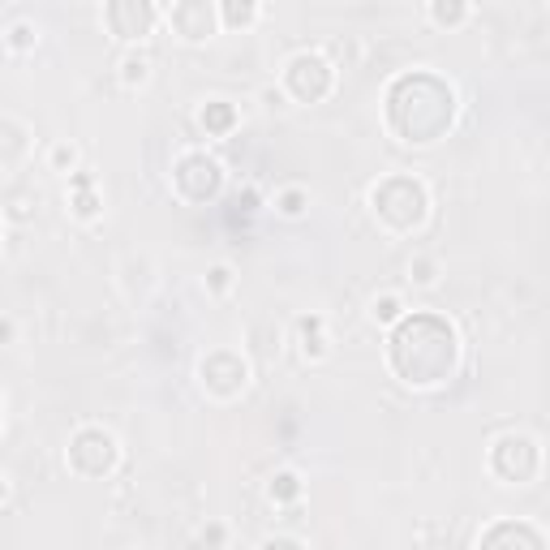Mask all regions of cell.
Returning a JSON list of instances; mask_svg holds the SVG:
<instances>
[{"instance_id":"obj_1","label":"cell","mask_w":550,"mask_h":550,"mask_svg":"<svg viewBox=\"0 0 550 550\" xmlns=\"http://www.w3.org/2000/svg\"><path fill=\"white\" fill-rule=\"evenodd\" d=\"M387 366L404 387L430 392V387L452 383V374L460 366V336L456 327L439 314L413 310L387 336Z\"/></svg>"},{"instance_id":"obj_2","label":"cell","mask_w":550,"mask_h":550,"mask_svg":"<svg viewBox=\"0 0 550 550\" xmlns=\"http://www.w3.org/2000/svg\"><path fill=\"white\" fill-rule=\"evenodd\" d=\"M383 117L404 147H430L456 125V91L430 69H413L387 86Z\"/></svg>"},{"instance_id":"obj_3","label":"cell","mask_w":550,"mask_h":550,"mask_svg":"<svg viewBox=\"0 0 550 550\" xmlns=\"http://www.w3.org/2000/svg\"><path fill=\"white\" fill-rule=\"evenodd\" d=\"M370 215L379 220L383 233L413 237L430 220V190L413 172H392V177L370 185Z\"/></svg>"},{"instance_id":"obj_4","label":"cell","mask_w":550,"mask_h":550,"mask_svg":"<svg viewBox=\"0 0 550 550\" xmlns=\"http://www.w3.org/2000/svg\"><path fill=\"white\" fill-rule=\"evenodd\" d=\"M340 82V69L331 65L327 52L318 48H301L284 61V74H280V91L293 95L297 104H323V99H331V91H336Z\"/></svg>"},{"instance_id":"obj_5","label":"cell","mask_w":550,"mask_h":550,"mask_svg":"<svg viewBox=\"0 0 550 550\" xmlns=\"http://www.w3.org/2000/svg\"><path fill=\"white\" fill-rule=\"evenodd\" d=\"M542 443L525 430H508L490 443L486 452V469L499 477L503 486H533V477L542 473Z\"/></svg>"},{"instance_id":"obj_6","label":"cell","mask_w":550,"mask_h":550,"mask_svg":"<svg viewBox=\"0 0 550 550\" xmlns=\"http://www.w3.org/2000/svg\"><path fill=\"white\" fill-rule=\"evenodd\" d=\"M65 465L74 469L86 482H104V477L117 473L121 465V443L117 434L104 430V426H82L74 430V439L65 447Z\"/></svg>"},{"instance_id":"obj_7","label":"cell","mask_w":550,"mask_h":550,"mask_svg":"<svg viewBox=\"0 0 550 550\" xmlns=\"http://www.w3.org/2000/svg\"><path fill=\"white\" fill-rule=\"evenodd\" d=\"M172 190L185 202H215L224 190V164L207 151H181L172 164Z\"/></svg>"},{"instance_id":"obj_8","label":"cell","mask_w":550,"mask_h":550,"mask_svg":"<svg viewBox=\"0 0 550 550\" xmlns=\"http://www.w3.org/2000/svg\"><path fill=\"white\" fill-rule=\"evenodd\" d=\"M198 383L211 400L233 404L237 396H245V387H250V361L233 349H211L198 361Z\"/></svg>"},{"instance_id":"obj_9","label":"cell","mask_w":550,"mask_h":550,"mask_svg":"<svg viewBox=\"0 0 550 550\" xmlns=\"http://www.w3.org/2000/svg\"><path fill=\"white\" fill-rule=\"evenodd\" d=\"M159 22H164V5H151V0H112V5H104V26L129 48L155 35Z\"/></svg>"},{"instance_id":"obj_10","label":"cell","mask_w":550,"mask_h":550,"mask_svg":"<svg viewBox=\"0 0 550 550\" xmlns=\"http://www.w3.org/2000/svg\"><path fill=\"white\" fill-rule=\"evenodd\" d=\"M164 22L172 26V35H181L185 43H202L215 31H224L220 5H211V0H177V5H164Z\"/></svg>"},{"instance_id":"obj_11","label":"cell","mask_w":550,"mask_h":550,"mask_svg":"<svg viewBox=\"0 0 550 550\" xmlns=\"http://www.w3.org/2000/svg\"><path fill=\"white\" fill-rule=\"evenodd\" d=\"M477 550H550V542L542 538V529L525 525V520H499L482 533Z\"/></svg>"},{"instance_id":"obj_12","label":"cell","mask_w":550,"mask_h":550,"mask_svg":"<svg viewBox=\"0 0 550 550\" xmlns=\"http://www.w3.org/2000/svg\"><path fill=\"white\" fill-rule=\"evenodd\" d=\"M65 202H69V215L74 220H82V224H95L99 215H104V194L95 190V172H74L69 177V194H65Z\"/></svg>"},{"instance_id":"obj_13","label":"cell","mask_w":550,"mask_h":550,"mask_svg":"<svg viewBox=\"0 0 550 550\" xmlns=\"http://www.w3.org/2000/svg\"><path fill=\"white\" fill-rule=\"evenodd\" d=\"M297 344H301V357H306V361H323L331 353L327 318L323 314H301L297 318Z\"/></svg>"},{"instance_id":"obj_14","label":"cell","mask_w":550,"mask_h":550,"mask_svg":"<svg viewBox=\"0 0 550 550\" xmlns=\"http://www.w3.org/2000/svg\"><path fill=\"white\" fill-rule=\"evenodd\" d=\"M151 74H155V61H151L147 48H125V52H121L117 82L125 86V91H142V86L151 82Z\"/></svg>"},{"instance_id":"obj_15","label":"cell","mask_w":550,"mask_h":550,"mask_svg":"<svg viewBox=\"0 0 550 550\" xmlns=\"http://www.w3.org/2000/svg\"><path fill=\"white\" fill-rule=\"evenodd\" d=\"M31 129H26L18 117H5L0 121V164H5V172H13L22 164V155H26V147H31Z\"/></svg>"},{"instance_id":"obj_16","label":"cell","mask_w":550,"mask_h":550,"mask_svg":"<svg viewBox=\"0 0 550 550\" xmlns=\"http://www.w3.org/2000/svg\"><path fill=\"white\" fill-rule=\"evenodd\" d=\"M237 108L228 104V99H211V104H202V112H198V125L207 129V138H228L237 129Z\"/></svg>"},{"instance_id":"obj_17","label":"cell","mask_w":550,"mask_h":550,"mask_svg":"<svg viewBox=\"0 0 550 550\" xmlns=\"http://www.w3.org/2000/svg\"><path fill=\"white\" fill-rule=\"evenodd\" d=\"M426 18L434 26H443V31H456V26H465L473 18V5H469V0H430Z\"/></svg>"},{"instance_id":"obj_18","label":"cell","mask_w":550,"mask_h":550,"mask_svg":"<svg viewBox=\"0 0 550 550\" xmlns=\"http://www.w3.org/2000/svg\"><path fill=\"white\" fill-rule=\"evenodd\" d=\"M0 35H5V52L9 56H22V52H31L39 43V22L35 18H9Z\"/></svg>"},{"instance_id":"obj_19","label":"cell","mask_w":550,"mask_h":550,"mask_svg":"<svg viewBox=\"0 0 550 550\" xmlns=\"http://www.w3.org/2000/svg\"><path fill=\"white\" fill-rule=\"evenodd\" d=\"M306 495V486H301V473L293 469H280V473H271V482H267V499L275 503V508H293V503Z\"/></svg>"},{"instance_id":"obj_20","label":"cell","mask_w":550,"mask_h":550,"mask_svg":"<svg viewBox=\"0 0 550 550\" xmlns=\"http://www.w3.org/2000/svg\"><path fill=\"white\" fill-rule=\"evenodd\" d=\"M258 18H263V5H254V0H224L220 5L224 31H250Z\"/></svg>"},{"instance_id":"obj_21","label":"cell","mask_w":550,"mask_h":550,"mask_svg":"<svg viewBox=\"0 0 550 550\" xmlns=\"http://www.w3.org/2000/svg\"><path fill=\"white\" fill-rule=\"evenodd\" d=\"M404 271H409V284H413V288H439L443 263H439V254H413Z\"/></svg>"},{"instance_id":"obj_22","label":"cell","mask_w":550,"mask_h":550,"mask_svg":"<svg viewBox=\"0 0 550 550\" xmlns=\"http://www.w3.org/2000/svg\"><path fill=\"white\" fill-rule=\"evenodd\" d=\"M275 211H280L284 220H301V215L310 211V190L306 185H280V190H275Z\"/></svg>"},{"instance_id":"obj_23","label":"cell","mask_w":550,"mask_h":550,"mask_svg":"<svg viewBox=\"0 0 550 550\" xmlns=\"http://www.w3.org/2000/svg\"><path fill=\"white\" fill-rule=\"evenodd\" d=\"M404 314H409V306H404L400 293H379V297L370 301V318H374L379 327H396Z\"/></svg>"},{"instance_id":"obj_24","label":"cell","mask_w":550,"mask_h":550,"mask_svg":"<svg viewBox=\"0 0 550 550\" xmlns=\"http://www.w3.org/2000/svg\"><path fill=\"white\" fill-rule=\"evenodd\" d=\"M78 159H82V151L74 147V142H52V147H48V168H52V172H65V177H74V172H82Z\"/></svg>"},{"instance_id":"obj_25","label":"cell","mask_w":550,"mask_h":550,"mask_svg":"<svg viewBox=\"0 0 550 550\" xmlns=\"http://www.w3.org/2000/svg\"><path fill=\"white\" fill-rule=\"evenodd\" d=\"M202 284H207V293H211V297H228V293L237 288V267H233V263H215V267L207 271V280H202Z\"/></svg>"},{"instance_id":"obj_26","label":"cell","mask_w":550,"mask_h":550,"mask_svg":"<svg viewBox=\"0 0 550 550\" xmlns=\"http://www.w3.org/2000/svg\"><path fill=\"white\" fill-rule=\"evenodd\" d=\"M327 56H331V65H336V69H357L361 43H357V39H331V43H327Z\"/></svg>"},{"instance_id":"obj_27","label":"cell","mask_w":550,"mask_h":550,"mask_svg":"<svg viewBox=\"0 0 550 550\" xmlns=\"http://www.w3.org/2000/svg\"><path fill=\"white\" fill-rule=\"evenodd\" d=\"M224 538H228V529L220 525V520H211V525L198 529V542H202V546H224Z\"/></svg>"},{"instance_id":"obj_28","label":"cell","mask_w":550,"mask_h":550,"mask_svg":"<svg viewBox=\"0 0 550 550\" xmlns=\"http://www.w3.org/2000/svg\"><path fill=\"white\" fill-rule=\"evenodd\" d=\"M258 550H306V546H301L297 538H284V533H280V538H267Z\"/></svg>"},{"instance_id":"obj_29","label":"cell","mask_w":550,"mask_h":550,"mask_svg":"<svg viewBox=\"0 0 550 550\" xmlns=\"http://www.w3.org/2000/svg\"><path fill=\"white\" fill-rule=\"evenodd\" d=\"M263 104H267V108H280V104H284V91H280V86H267V91H263Z\"/></svg>"},{"instance_id":"obj_30","label":"cell","mask_w":550,"mask_h":550,"mask_svg":"<svg viewBox=\"0 0 550 550\" xmlns=\"http://www.w3.org/2000/svg\"><path fill=\"white\" fill-rule=\"evenodd\" d=\"M142 550H159V546H142Z\"/></svg>"}]
</instances>
